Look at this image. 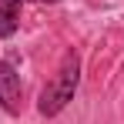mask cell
<instances>
[{
	"label": "cell",
	"mask_w": 124,
	"mask_h": 124,
	"mask_svg": "<svg viewBox=\"0 0 124 124\" xmlns=\"http://www.w3.org/2000/svg\"><path fill=\"white\" fill-rule=\"evenodd\" d=\"M77 81H81V57H77V50H67V54H64V61H61V67H57V74H54V77L47 81V87L40 91L37 111H40L44 117L61 114L64 107L74 101Z\"/></svg>",
	"instance_id": "6da1fadb"
},
{
	"label": "cell",
	"mask_w": 124,
	"mask_h": 124,
	"mask_svg": "<svg viewBox=\"0 0 124 124\" xmlns=\"http://www.w3.org/2000/svg\"><path fill=\"white\" fill-rule=\"evenodd\" d=\"M0 104L7 114H20V74L10 61H0Z\"/></svg>",
	"instance_id": "7a4b0ae2"
},
{
	"label": "cell",
	"mask_w": 124,
	"mask_h": 124,
	"mask_svg": "<svg viewBox=\"0 0 124 124\" xmlns=\"http://www.w3.org/2000/svg\"><path fill=\"white\" fill-rule=\"evenodd\" d=\"M20 23V0H0V37H14Z\"/></svg>",
	"instance_id": "3957f363"
}]
</instances>
